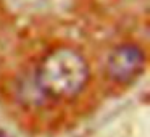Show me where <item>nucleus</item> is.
Instances as JSON below:
<instances>
[{
  "label": "nucleus",
  "mask_w": 150,
  "mask_h": 137,
  "mask_svg": "<svg viewBox=\"0 0 150 137\" xmlns=\"http://www.w3.org/2000/svg\"><path fill=\"white\" fill-rule=\"evenodd\" d=\"M145 68V53L136 44H123L111 50L107 58V74L120 84L132 82Z\"/></svg>",
  "instance_id": "2"
},
{
  "label": "nucleus",
  "mask_w": 150,
  "mask_h": 137,
  "mask_svg": "<svg viewBox=\"0 0 150 137\" xmlns=\"http://www.w3.org/2000/svg\"><path fill=\"white\" fill-rule=\"evenodd\" d=\"M89 79V65L82 53L71 47H58L42 58L36 71L39 92L52 100L73 98Z\"/></svg>",
  "instance_id": "1"
}]
</instances>
